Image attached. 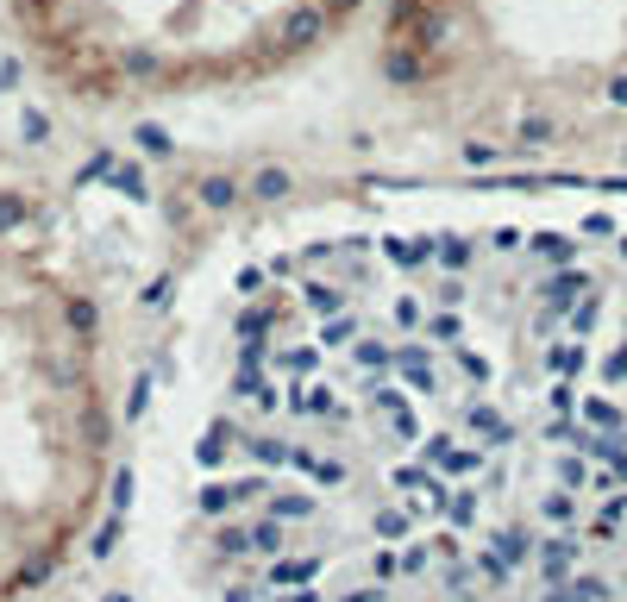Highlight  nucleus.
<instances>
[{"label": "nucleus", "instance_id": "obj_1", "mask_svg": "<svg viewBox=\"0 0 627 602\" xmlns=\"http://www.w3.org/2000/svg\"><path fill=\"white\" fill-rule=\"evenodd\" d=\"M189 452L232 602H627V220L402 195L258 239Z\"/></svg>", "mask_w": 627, "mask_h": 602}, {"label": "nucleus", "instance_id": "obj_2", "mask_svg": "<svg viewBox=\"0 0 627 602\" xmlns=\"http://www.w3.org/2000/svg\"><path fill=\"white\" fill-rule=\"evenodd\" d=\"M370 0H13L32 63L95 107H164L314 63Z\"/></svg>", "mask_w": 627, "mask_h": 602}]
</instances>
